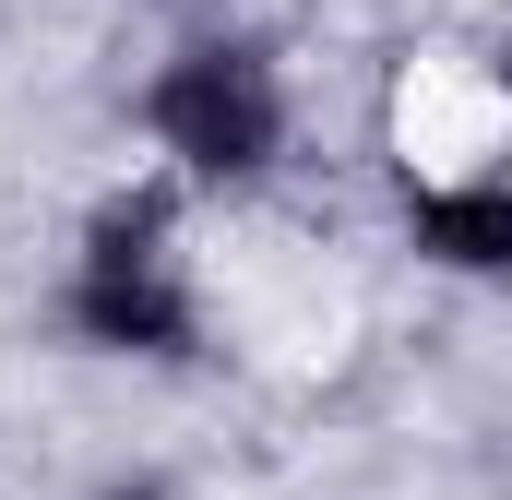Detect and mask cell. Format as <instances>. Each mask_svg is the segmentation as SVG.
Returning a JSON list of instances; mask_svg holds the SVG:
<instances>
[{"label": "cell", "instance_id": "obj_1", "mask_svg": "<svg viewBox=\"0 0 512 500\" xmlns=\"http://www.w3.org/2000/svg\"><path fill=\"white\" fill-rule=\"evenodd\" d=\"M72 334L84 346H120V358H179L191 346V286H179V250L155 203L96 215V239L72 262Z\"/></svg>", "mask_w": 512, "mask_h": 500}, {"label": "cell", "instance_id": "obj_4", "mask_svg": "<svg viewBox=\"0 0 512 500\" xmlns=\"http://www.w3.org/2000/svg\"><path fill=\"white\" fill-rule=\"evenodd\" d=\"M120 500H155V489H120Z\"/></svg>", "mask_w": 512, "mask_h": 500}, {"label": "cell", "instance_id": "obj_2", "mask_svg": "<svg viewBox=\"0 0 512 500\" xmlns=\"http://www.w3.org/2000/svg\"><path fill=\"white\" fill-rule=\"evenodd\" d=\"M143 120H155V143L191 179H251L286 143V96H274V72H262L251 48H179L155 72V108Z\"/></svg>", "mask_w": 512, "mask_h": 500}, {"label": "cell", "instance_id": "obj_3", "mask_svg": "<svg viewBox=\"0 0 512 500\" xmlns=\"http://www.w3.org/2000/svg\"><path fill=\"white\" fill-rule=\"evenodd\" d=\"M405 227L453 274H512V179H429L405 191Z\"/></svg>", "mask_w": 512, "mask_h": 500}]
</instances>
